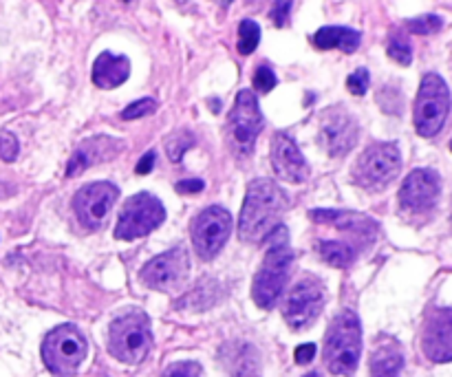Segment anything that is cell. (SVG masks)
I'll return each mask as SVG.
<instances>
[{"label": "cell", "mask_w": 452, "mask_h": 377, "mask_svg": "<svg viewBox=\"0 0 452 377\" xmlns=\"http://www.w3.org/2000/svg\"><path fill=\"white\" fill-rule=\"evenodd\" d=\"M141 283L150 289L173 293L179 291L183 285L188 283L190 276V256L186 247H173L163 251V254L154 256L152 260L146 263V267L141 269Z\"/></svg>", "instance_id": "obj_10"}, {"label": "cell", "mask_w": 452, "mask_h": 377, "mask_svg": "<svg viewBox=\"0 0 452 377\" xmlns=\"http://www.w3.org/2000/svg\"><path fill=\"white\" fill-rule=\"evenodd\" d=\"M152 348L150 320L144 311H129L112 320L108 351L124 364H139Z\"/></svg>", "instance_id": "obj_4"}, {"label": "cell", "mask_w": 452, "mask_h": 377, "mask_svg": "<svg viewBox=\"0 0 452 377\" xmlns=\"http://www.w3.org/2000/svg\"><path fill=\"white\" fill-rule=\"evenodd\" d=\"M232 232V216L219 205L205 207L192 221V245L203 260L214 258L225 247Z\"/></svg>", "instance_id": "obj_11"}, {"label": "cell", "mask_w": 452, "mask_h": 377, "mask_svg": "<svg viewBox=\"0 0 452 377\" xmlns=\"http://www.w3.org/2000/svg\"><path fill=\"white\" fill-rule=\"evenodd\" d=\"M163 221H166V209L161 201L148 192H139L124 203L117 219L115 239L119 241L141 239V236H148L152 230H157Z\"/></svg>", "instance_id": "obj_9"}, {"label": "cell", "mask_w": 452, "mask_h": 377, "mask_svg": "<svg viewBox=\"0 0 452 377\" xmlns=\"http://www.w3.org/2000/svg\"><path fill=\"white\" fill-rule=\"evenodd\" d=\"M131 75V62L126 55H115L110 51H104L97 55L93 64V84L97 89H117Z\"/></svg>", "instance_id": "obj_20"}, {"label": "cell", "mask_w": 452, "mask_h": 377, "mask_svg": "<svg viewBox=\"0 0 452 377\" xmlns=\"http://www.w3.org/2000/svg\"><path fill=\"white\" fill-rule=\"evenodd\" d=\"M289 197L276 181L256 179L247 186V194L238 221V234L245 243H265L285 216Z\"/></svg>", "instance_id": "obj_1"}, {"label": "cell", "mask_w": 452, "mask_h": 377, "mask_svg": "<svg viewBox=\"0 0 452 377\" xmlns=\"http://www.w3.org/2000/svg\"><path fill=\"white\" fill-rule=\"evenodd\" d=\"M421 351L435 364L452 362V309L437 306L426 316L421 331Z\"/></svg>", "instance_id": "obj_16"}, {"label": "cell", "mask_w": 452, "mask_h": 377, "mask_svg": "<svg viewBox=\"0 0 452 377\" xmlns=\"http://www.w3.org/2000/svg\"><path fill=\"white\" fill-rule=\"evenodd\" d=\"M154 159H157V155H154V150L146 152V155L139 159V163H137V168H135V172H137V175H148V172L152 170V165H154Z\"/></svg>", "instance_id": "obj_36"}, {"label": "cell", "mask_w": 452, "mask_h": 377, "mask_svg": "<svg viewBox=\"0 0 452 377\" xmlns=\"http://www.w3.org/2000/svg\"><path fill=\"white\" fill-rule=\"evenodd\" d=\"M276 75L272 68H267V66H258L256 68V73H254V89H256L258 93H270L272 89H276Z\"/></svg>", "instance_id": "obj_32"}, {"label": "cell", "mask_w": 452, "mask_h": 377, "mask_svg": "<svg viewBox=\"0 0 452 377\" xmlns=\"http://www.w3.org/2000/svg\"><path fill=\"white\" fill-rule=\"evenodd\" d=\"M312 221L316 223H329V226H335L337 230H344L351 234L364 236V239H371V236L377 234L379 226L364 214L358 212H347V209H312Z\"/></svg>", "instance_id": "obj_19"}, {"label": "cell", "mask_w": 452, "mask_h": 377, "mask_svg": "<svg viewBox=\"0 0 452 377\" xmlns=\"http://www.w3.org/2000/svg\"><path fill=\"white\" fill-rule=\"evenodd\" d=\"M318 251L324 263L333 265L337 269H344L356 260V249L347 243H337V241H322L318 245Z\"/></svg>", "instance_id": "obj_23"}, {"label": "cell", "mask_w": 452, "mask_h": 377, "mask_svg": "<svg viewBox=\"0 0 452 377\" xmlns=\"http://www.w3.org/2000/svg\"><path fill=\"white\" fill-rule=\"evenodd\" d=\"M20 152V144L13 133L0 131V159L3 161H13Z\"/></svg>", "instance_id": "obj_29"}, {"label": "cell", "mask_w": 452, "mask_h": 377, "mask_svg": "<svg viewBox=\"0 0 452 377\" xmlns=\"http://www.w3.org/2000/svg\"><path fill=\"white\" fill-rule=\"evenodd\" d=\"M122 150V144L112 137H91L82 142L75 152L71 155L66 165V177H78L84 170H89L95 163L110 161Z\"/></svg>", "instance_id": "obj_18"}, {"label": "cell", "mask_w": 452, "mask_h": 377, "mask_svg": "<svg viewBox=\"0 0 452 377\" xmlns=\"http://www.w3.org/2000/svg\"><path fill=\"white\" fill-rule=\"evenodd\" d=\"M402 170V152L398 144L382 142L366 148L353 165V181L364 190H382Z\"/></svg>", "instance_id": "obj_6"}, {"label": "cell", "mask_w": 452, "mask_h": 377, "mask_svg": "<svg viewBox=\"0 0 452 377\" xmlns=\"http://www.w3.org/2000/svg\"><path fill=\"white\" fill-rule=\"evenodd\" d=\"M265 243H267L265 260L261 265V269L256 272V278H254L251 296L261 309H272L289 281L296 254L289 247V236L285 226H278L267 236Z\"/></svg>", "instance_id": "obj_2"}, {"label": "cell", "mask_w": 452, "mask_h": 377, "mask_svg": "<svg viewBox=\"0 0 452 377\" xmlns=\"http://www.w3.org/2000/svg\"><path fill=\"white\" fill-rule=\"evenodd\" d=\"M87 338L73 325L55 327L42 342V360L55 377H73L87 357Z\"/></svg>", "instance_id": "obj_5"}, {"label": "cell", "mask_w": 452, "mask_h": 377, "mask_svg": "<svg viewBox=\"0 0 452 377\" xmlns=\"http://www.w3.org/2000/svg\"><path fill=\"white\" fill-rule=\"evenodd\" d=\"M261 42V27L254 20H241L238 24V53L249 55L256 51Z\"/></svg>", "instance_id": "obj_24"}, {"label": "cell", "mask_w": 452, "mask_h": 377, "mask_svg": "<svg viewBox=\"0 0 452 377\" xmlns=\"http://www.w3.org/2000/svg\"><path fill=\"white\" fill-rule=\"evenodd\" d=\"M293 357H296V364H309L316 357V344H300L296 348Z\"/></svg>", "instance_id": "obj_35"}, {"label": "cell", "mask_w": 452, "mask_h": 377, "mask_svg": "<svg viewBox=\"0 0 452 377\" xmlns=\"http://www.w3.org/2000/svg\"><path fill=\"white\" fill-rule=\"evenodd\" d=\"M312 40L320 51L340 49L344 53H353L360 47V34L356 29H349V27H322Z\"/></svg>", "instance_id": "obj_21"}, {"label": "cell", "mask_w": 452, "mask_h": 377, "mask_svg": "<svg viewBox=\"0 0 452 377\" xmlns=\"http://www.w3.org/2000/svg\"><path fill=\"white\" fill-rule=\"evenodd\" d=\"M205 188V184L201 179H183L177 184V192L179 194H199Z\"/></svg>", "instance_id": "obj_34"}, {"label": "cell", "mask_w": 452, "mask_h": 377, "mask_svg": "<svg viewBox=\"0 0 452 377\" xmlns=\"http://www.w3.org/2000/svg\"><path fill=\"white\" fill-rule=\"evenodd\" d=\"M439 192H442L439 175L435 170H428V168H419V170H413L404 179L400 190V205L404 212H411V214L430 212L437 205Z\"/></svg>", "instance_id": "obj_14"}, {"label": "cell", "mask_w": 452, "mask_h": 377, "mask_svg": "<svg viewBox=\"0 0 452 377\" xmlns=\"http://www.w3.org/2000/svg\"><path fill=\"white\" fill-rule=\"evenodd\" d=\"M386 53H388L391 60H395V62L402 64V66H408V64L413 62V49H411V45H408L406 38H400V36L391 38Z\"/></svg>", "instance_id": "obj_27"}, {"label": "cell", "mask_w": 452, "mask_h": 377, "mask_svg": "<svg viewBox=\"0 0 452 377\" xmlns=\"http://www.w3.org/2000/svg\"><path fill=\"white\" fill-rule=\"evenodd\" d=\"M157 110V102L152 100V97H144V100H137L133 104H129L124 110H122V119L131 121V119H139V117H146L150 113Z\"/></svg>", "instance_id": "obj_28"}, {"label": "cell", "mask_w": 452, "mask_h": 377, "mask_svg": "<svg viewBox=\"0 0 452 377\" xmlns=\"http://www.w3.org/2000/svg\"><path fill=\"white\" fill-rule=\"evenodd\" d=\"M369 84H371V75L366 68H358V71H353L349 77H347V89L349 93L353 95H364L366 91H369Z\"/></svg>", "instance_id": "obj_30"}, {"label": "cell", "mask_w": 452, "mask_h": 377, "mask_svg": "<svg viewBox=\"0 0 452 377\" xmlns=\"http://www.w3.org/2000/svg\"><path fill=\"white\" fill-rule=\"evenodd\" d=\"M161 377H201V367L196 362H175Z\"/></svg>", "instance_id": "obj_31"}, {"label": "cell", "mask_w": 452, "mask_h": 377, "mask_svg": "<svg viewBox=\"0 0 452 377\" xmlns=\"http://www.w3.org/2000/svg\"><path fill=\"white\" fill-rule=\"evenodd\" d=\"M362 355L360 318L344 309L340 311L324 338V364L333 375H353Z\"/></svg>", "instance_id": "obj_3"}, {"label": "cell", "mask_w": 452, "mask_h": 377, "mask_svg": "<svg viewBox=\"0 0 452 377\" xmlns=\"http://www.w3.org/2000/svg\"><path fill=\"white\" fill-rule=\"evenodd\" d=\"M450 150H452V139H450Z\"/></svg>", "instance_id": "obj_39"}, {"label": "cell", "mask_w": 452, "mask_h": 377, "mask_svg": "<svg viewBox=\"0 0 452 377\" xmlns=\"http://www.w3.org/2000/svg\"><path fill=\"white\" fill-rule=\"evenodd\" d=\"M119 197L117 186L108 181H95V184L84 186L73 199V209L80 219V223L87 230H97L104 226L108 212L112 209Z\"/></svg>", "instance_id": "obj_13"}, {"label": "cell", "mask_w": 452, "mask_h": 377, "mask_svg": "<svg viewBox=\"0 0 452 377\" xmlns=\"http://www.w3.org/2000/svg\"><path fill=\"white\" fill-rule=\"evenodd\" d=\"M305 377H320V375H318V373H307Z\"/></svg>", "instance_id": "obj_38"}, {"label": "cell", "mask_w": 452, "mask_h": 377, "mask_svg": "<svg viewBox=\"0 0 452 377\" xmlns=\"http://www.w3.org/2000/svg\"><path fill=\"white\" fill-rule=\"evenodd\" d=\"M404 369V355L395 342L377 346L371 355V377H400Z\"/></svg>", "instance_id": "obj_22"}, {"label": "cell", "mask_w": 452, "mask_h": 377, "mask_svg": "<svg viewBox=\"0 0 452 377\" xmlns=\"http://www.w3.org/2000/svg\"><path fill=\"white\" fill-rule=\"evenodd\" d=\"M192 146H194V137H192V133H188V131H179V133H175L170 139H168V144H166L168 157H170V161H181V157L186 155V150H190Z\"/></svg>", "instance_id": "obj_25"}, {"label": "cell", "mask_w": 452, "mask_h": 377, "mask_svg": "<svg viewBox=\"0 0 452 377\" xmlns=\"http://www.w3.org/2000/svg\"><path fill=\"white\" fill-rule=\"evenodd\" d=\"M291 3L293 0H276L274 9H272V20L276 27H285L289 22V13H291Z\"/></svg>", "instance_id": "obj_33"}, {"label": "cell", "mask_w": 452, "mask_h": 377, "mask_svg": "<svg viewBox=\"0 0 452 377\" xmlns=\"http://www.w3.org/2000/svg\"><path fill=\"white\" fill-rule=\"evenodd\" d=\"M272 168L276 177L287 181V184H302L309 177L305 155L285 133H276L272 137Z\"/></svg>", "instance_id": "obj_17"}, {"label": "cell", "mask_w": 452, "mask_h": 377, "mask_svg": "<svg viewBox=\"0 0 452 377\" xmlns=\"http://www.w3.org/2000/svg\"><path fill=\"white\" fill-rule=\"evenodd\" d=\"M444 27V20L439 16H419V18H413L406 22V29L411 34H417V36H430V34H437Z\"/></svg>", "instance_id": "obj_26"}, {"label": "cell", "mask_w": 452, "mask_h": 377, "mask_svg": "<svg viewBox=\"0 0 452 377\" xmlns=\"http://www.w3.org/2000/svg\"><path fill=\"white\" fill-rule=\"evenodd\" d=\"M450 113V91L442 75L426 73L421 77L415 100V131L421 137H435L444 128Z\"/></svg>", "instance_id": "obj_7"}, {"label": "cell", "mask_w": 452, "mask_h": 377, "mask_svg": "<svg viewBox=\"0 0 452 377\" xmlns=\"http://www.w3.org/2000/svg\"><path fill=\"white\" fill-rule=\"evenodd\" d=\"M119 3H124V5H131V3H135V0H119Z\"/></svg>", "instance_id": "obj_37"}, {"label": "cell", "mask_w": 452, "mask_h": 377, "mask_svg": "<svg viewBox=\"0 0 452 377\" xmlns=\"http://www.w3.org/2000/svg\"><path fill=\"white\" fill-rule=\"evenodd\" d=\"M263 131V115L258 100L251 91L243 89L236 95V102L228 117V142L238 157L251 155L256 137Z\"/></svg>", "instance_id": "obj_8"}, {"label": "cell", "mask_w": 452, "mask_h": 377, "mask_svg": "<svg viewBox=\"0 0 452 377\" xmlns=\"http://www.w3.org/2000/svg\"><path fill=\"white\" fill-rule=\"evenodd\" d=\"M324 306V287L318 278L305 276L296 283L282 306L287 325L291 329H307L320 316Z\"/></svg>", "instance_id": "obj_12"}, {"label": "cell", "mask_w": 452, "mask_h": 377, "mask_svg": "<svg viewBox=\"0 0 452 377\" xmlns=\"http://www.w3.org/2000/svg\"><path fill=\"white\" fill-rule=\"evenodd\" d=\"M320 142L331 157H344L358 142V121L344 108H329L320 119Z\"/></svg>", "instance_id": "obj_15"}]
</instances>
